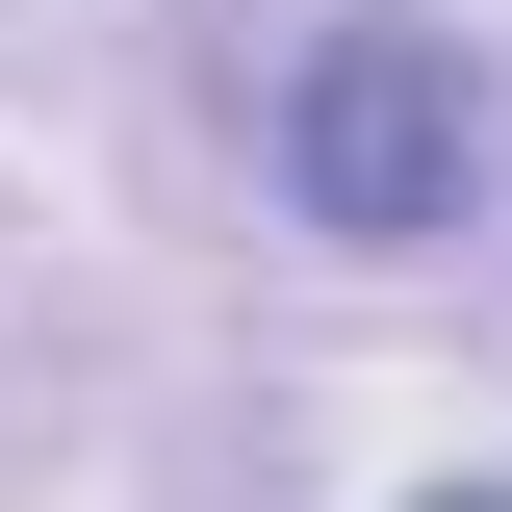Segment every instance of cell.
Listing matches in <instances>:
<instances>
[{"mask_svg": "<svg viewBox=\"0 0 512 512\" xmlns=\"http://www.w3.org/2000/svg\"><path fill=\"white\" fill-rule=\"evenodd\" d=\"M256 154H282V205H308L333 256H436L461 205H487V77H461V26H410V0H333L308 52H282V103H256Z\"/></svg>", "mask_w": 512, "mask_h": 512, "instance_id": "obj_1", "label": "cell"}, {"mask_svg": "<svg viewBox=\"0 0 512 512\" xmlns=\"http://www.w3.org/2000/svg\"><path fill=\"white\" fill-rule=\"evenodd\" d=\"M410 512H512V487H410Z\"/></svg>", "mask_w": 512, "mask_h": 512, "instance_id": "obj_2", "label": "cell"}]
</instances>
